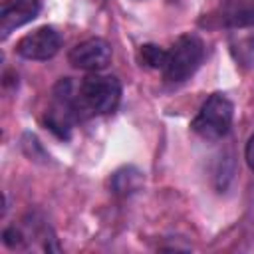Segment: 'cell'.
<instances>
[{
    "mask_svg": "<svg viewBox=\"0 0 254 254\" xmlns=\"http://www.w3.org/2000/svg\"><path fill=\"white\" fill-rule=\"evenodd\" d=\"M143 187V173L137 167H121L111 177V190L119 196H127L137 192Z\"/></svg>",
    "mask_w": 254,
    "mask_h": 254,
    "instance_id": "obj_9",
    "label": "cell"
},
{
    "mask_svg": "<svg viewBox=\"0 0 254 254\" xmlns=\"http://www.w3.org/2000/svg\"><path fill=\"white\" fill-rule=\"evenodd\" d=\"M40 14V0H10L0 12V36L6 38L16 28L36 20Z\"/></svg>",
    "mask_w": 254,
    "mask_h": 254,
    "instance_id": "obj_6",
    "label": "cell"
},
{
    "mask_svg": "<svg viewBox=\"0 0 254 254\" xmlns=\"http://www.w3.org/2000/svg\"><path fill=\"white\" fill-rule=\"evenodd\" d=\"M248 28H232L230 34V52L240 65L250 67L254 64V34L246 32Z\"/></svg>",
    "mask_w": 254,
    "mask_h": 254,
    "instance_id": "obj_8",
    "label": "cell"
},
{
    "mask_svg": "<svg viewBox=\"0 0 254 254\" xmlns=\"http://www.w3.org/2000/svg\"><path fill=\"white\" fill-rule=\"evenodd\" d=\"M244 157H246V163L248 167L254 171V133L250 135L248 143H246V149H244Z\"/></svg>",
    "mask_w": 254,
    "mask_h": 254,
    "instance_id": "obj_12",
    "label": "cell"
},
{
    "mask_svg": "<svg viewBox=\"0 0 254 254\" xmlns=\"http://www.w3.org/2000/svg\"><path fill=\"white\" fill-rule=\"evenodd\" d=\"M232 117H234L232 101L224 93H212L202 103L190 127L198 137L206 141H218L230 131Z\"/></svg>",
    "mask_w": 254,
    "mask_h": 254,
    "instance_id": "obj_2",
    "label": "cell"
},
{
    "mask_svg": "<svg viewBox=\"0 0 254 254\" xmlns=\"http://www.w3.org/2000/svg\"><path fill=\"white\" fill-rule=\"evenodd\" d=\"M204 58V44L194 34H183L175 40V44L169 50L167 65L163 69L165 79L171 83H181L189 79Z\"/></svg>",
    "mask_w": 254,
    "mask_h": 254,
    "instance_id": "obj_3",
    "label": "cell"
},
{
    "mask_svg": "<svg viewBox=\"0 0 254 254\" xmlns=\"http://www.w3.org/2000/svg\"><path fill=\"white\" fill-rule=\"evenodd\" d=\"M121 101V83L115 75H101L93 71L83 77L75 91L77 113L87 115H105L117 109Z\"/></svg>",
    "mask_w": 254,
    "mask_h": 254,
    "instance_id": "obj_1",
    "label": "cell"
},
{
    "mask_svg": "<svg viewBox=\"0 0 254 254\" xmlns=\"http://www.w3.org/2000/svg\"><path fill=\"white\" fill-rule=\"evenodd\" d=\"M220 14L228 28H252L254 0H220Z\"/></svg>",
    "mask_w": 254,
    "mask_h": 254,
    "instance_id": "obj_7",
    "label": "cell"
},
{
    "mask_svg": "<svg viewBox=\"0 0 254 254\" xmlns=\"http://www.w3.org/2000/svg\"><path fill=\"white\" fill-rule=\"evenodd\" d=\"M111 56H113V52H111V46L107 40L87 38L69 50L67 60L75 69L101 71L111 64Z\"/></svg>",
    "mask_w": 254,
    "mask_h": 254,
    "instance_id": "obj_5",
    "label": "cell"
},
{
    "mask_svg": "<svg viewBox=\"0 0 254 254\" xmlns=\"http://www.w3.org/2000/svg\"><path fill=\"white\" fill-rule=\"evenodd\" d=\"M169 58V50H163L157 44H143L139 48V62L151 69H165Z\"/></svg>",
    "mask_w": 254,
    "mask_h": 254,
    "instance_id": "obj_10",
    "label": "cell"
},
{
    "mask_svg": "<svg viewBox=\"0 0 254 254\" xmlns=\"http://www.w3.org/2000/svg\"><path fill=\"white\" fill-rule=\"evenodd\" d=\"M2 242L8 246V248H20L24 242H26V236H24V232L20 230V228H16V226H8V228H4V232H2Z\"/></svg>",
    "mask_w": 254,
    "mask_h": 254,
    "instance_id": "obj_11",
    "label": "cell"
},
{
    "mask_svg": "<svg viewBox=\"0 0 254 254\" xmlns=\"http://www.w3.org/2000/svg\"><path fill=\"white\" fill-rule=\"evenodd\" d=\"M62 48V36L52 26H40L34 32L20 38L16 44V54L24 60H36L44 62L54 58Z\"/></svg>",
    "mask_w": 254,
    "mask_h": 254,
    "instance_id": "obj_4",
    "label": "cell"
}]
</instances>
